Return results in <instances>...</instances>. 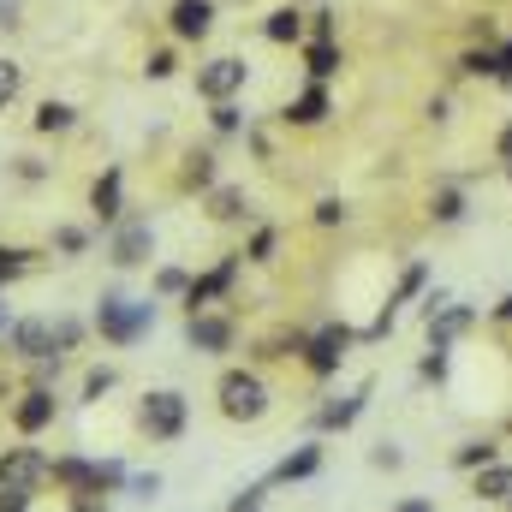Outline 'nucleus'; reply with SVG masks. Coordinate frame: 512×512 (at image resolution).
Returning <instances> with one entry per match:
<instances>
[{"mask_svg": "<svg viewBox=\"0 0 512 512\" xmlns=\"http://www.w3.org/2000/svg\"><path fill=\"white\" fill-rule=\"evenodd\" d=\"M78 340H84V322H72V316H60V322H48V316H24V322H12V352L30 358V364L60 358V352H72Z\"/></svg>", "mask_w": 512, "mask_h": 512, "instance_id": "f257e3e1", "label": "nucleus"}, {"mask_svg": "<svg viewBox=\"0 0 512 512\" xmlns=\"http://www.w3.org/2000/svg\"><path fill=\"white\" fill-rule=\"evenodd\" d=\"M96 328H102V340H114V346H131V340H143L149 328H155V304H131V298H102V310H96Z\"/></svg>", "mask_w": 512, "mask_h": 512, "instance_id": "f03ea898", "label": "nucleus"}, {"mask_svg": "<svg viewBox=\"0 0 512 512\" xmlns=\"http://www.w3.org/2000/svg\"><path fill=\"white\" fill-rule=\"evenodd\" d=\"M137 423H143V435H149V441H179V435H185V393H173V387L143 393Z\"/></svg>", "mask_w": 512, "mask_h": 512, "instance_id": "7ed1b4c3", "label": "nucleus"}, {"mask_svg": "<svg viewBox=\"0 0 512 512\" xmlns=\"http://www.w3.org/2000/svg\"><path fill=\"white\" fill-rule=\"evenodd\" d=\"M215 393H221V417H233V423H256L268 411V387L251 370H227Z\"/></svg>", "mask_w": 512, "mask_h": 512, "instance_id": "20e7f679", "label": "nucleus"}, {"mask_svg": "<svg viewBox=\"0 0 512 512\" xmlns=\"http://www.w3.org/2000/svg\"><path fill=\"white\" fill-rule=\"evenodd\" d=\"M48 453L42 447H6L0 453V489H36V483H48Z\"/></svg>", "mask_w": 512, "mask_h": 512, "instance_id": "39448f33", "label": "nucleus"}, {"mask_svg": "<svg viewBox=\"0 0 512 512\" xmlns=\"http://www.w3.org/2000/svg\"><path fill=\"white\" fill-rule=\"evenodd\" d=\"M245 78H251L245 60H233V54H227V60H209V66L197 72V96H203V102H233V96L245 90Z\"/></svg>", "mask_w": 512, "mask_h": 512, "instance_id": "423d86ee", "label": "nucleus"}, {"mask_svg": "<svg viewBox=\"0 0 512 512\" xmlns=\"http://www.w3.org/2000/svg\"><path fill=\"white\" fill-rule=\"evenodd\" d=\"M54 417H60V399H54V387H30V393L12 405V429H18V435H42Z\"/></svg>", "mask_w": 512, "mask_h": 512, "instance_id": "0eeeda50", "label": "nucleus"}, {"mask_svg": "<svg viewBox=\"0 0 512 512\" xmlns=\"http://www.w3.org/2000/svg\"><path fill=\"white\" fill-rule=\"evenodd\" d=\"M346 346H352V328H322L316 340H304V364H310V376H334L340 358H346Z\"/></svg>", "mask_w": 512, "mask_h": 512, "instance_id": "6e6552de", "label": "nucleus"}, {"mask_svg": "<svg viewBox=\"0 0 512 512\" xmlns=\"http://www.w3.org/2000/svg\"><path fill=\"white\" fill-rule=\"evenodd\" d=\"M185 340H191V352H227L233 346V322L227 316H209V310H197L191 322H185Z\"/></svg>", "mask_w": 512, "mask_h": 512, "instance_id": "1a4fd4ad", "label": "nucleus"}, {"mask_svg": "<svg viewBox=\"0 0 512 512\" xmlns=\"http://www.w3.org/2000/svg\"><path fill=\"white\" fill-rule=\"evenodd\" d=\"M149 251H155V233H149V221H126V227L114 233V245H108V256H114L120 268H137Z\"/></svg>", "mask_w": 512, "mask_h": 512, "instance_id": "9d476101", "label": "nucleus"}, {"mask_svg": "<svg viewBox=\"0 0 512 512\" xmlns=\"http://www.w3.org/2000/svg\"><path fill=\"white\" fill-rule=\"evenodd\" d=\"M233 274H239V256H227V262H221L215 274L191 280V286H185V310H191V316H197V310H209V298H221V292L233 286Z\"/></svg>", "mask_w": 512, "mask_h": 512, "instance_id": "9b49d317", "label": "nucleus"}, {"mask_svg": "<svg viewBox=\"0 0 512 512\" xmlns=\"http://www.w3.org/2000/svg\"><path fill=\"white\" fill-rule=\"evenodd\" d=\"M215 24V6L209 0H173V36L179 42H203Z\"/></svg>", "mask_w": 512, "mask_h": 512, "instance_id": "f8f14e48", "label": "nucleus"}, {"mask_svg": "<svg viewBox=\"0 0 512 512\" xmlns=\"http://www.w3.org/2000/svg\"><path fill=\"white\" fill-rule=\"evenodd\" d=\"M90 209H96V221H120V167H108L90 185Z\"/></svg>", "mask_w": 512, "mask_h": 512, "instance_id": "ddd939ff", "label": "nucleus"}, {"mask_svg": "<svg viewBox=\"0 0 512 512\" xmlns=\"http://www.w3.org/2000/svg\"><path fill=\"white\" fill-rule=\"evenodd\" d=\"M316 465H322V447H298V453H286V459L274 465L268 483H304V477H316Z\"/></svg>", "mask_w": 512, "mask_h": 512, "instance_id": "4468645a", "label": "nucleus"}, {"mask_svg": "<svg viewBox=\"0 0 512 512\" xmlns=\"http://www.w3.org/2000/svg\"><path fill=\"white\" fill-rule=\"evenodd\" d=\"M322 114H328V90H322V84H310V90H304V96H298L280 120H286V126H316Z\"/></svg>", "mask_w": 512, "mask_h": 512, "instance_id": "2eb2a0df", "label": "nucleus"}, {"mask_svg": "<svg viewBox=\"0 0 512 512\" xmlns=\"http://www.w3.org/2000/svg\"><path fill=\"white\" fill-rule=\"evenodd\" d=\"M477 495L495 501V507H507L512 501V465H483L477 471Z\"/></svg>", "mask_w": 512, "mask_h": 512, "instance_id": "dca6fc26", "label": "nucleus"}, {"mask_svg": "<svg viewBox=\"0 0 512 512\" xmlns=\"http://www.w3.org/2000/svg\"><path fill=\"white\" fill-rule=\"evenodd\" d=\"M262 36H268V42H298V36H304V12H298V6H280V12H268Z\"/></svg>", "mask_w": 512, "mask_h": 512, "instance_id": "f3484780", "label": "nucleus"}, {"mask_svg": "<svg viewBox=\"0 0 512 512\" xmlns=\"http://www.w3.org/2000/svg\"><path fill=\"white\" fill-rule=\"evenodd\" d=\"M358 411H364V393L334 399V405H322V411H316V429H352V423H358Z\"/></svg>", "mask_w": 512, "mask_h": 512, "instance_id": "a211bd4d", "label": "nucleus"}, {"mask_svg": "<svg viewBox=\"0 0 512 512\" xmlns=\"http://www.w3.org/2000/svg\"><path fill=\"white\" fill-rule=\"evenodd\" d=\"M209 215H215V221H239V215H245V191H239V185H221V191L209 197Z\"/></svg>", "mask_w": 512, "mask_h": 512, "instance_id": "6ab92c4d", "label": "nucleus"}, {"mask_svg": "<svg viewBox=\"0 0 512 512\" xmlns=\"http://www.w3.org/2000/svg\"><path fill=\"white\" fill-rule=\"evenodd\" d=\"M304 66H310V78H328V72L340 66V48H334V42H310V48H304Z\"/></svg>", "mask_w": 512, "mask_h": 512, "instance_id": "aec40b11", "label": "nucleus"}, {"mask_svg": "<svg viewBox=\"0 0 512 512\" xmlns=\"http://www.w3.org/2000/svg\"><path fill=\"white\" fill-rule=\"evenodd\" d=\"M453 465H459V471H483V465H495V441H465V447L453 453Z\"/></svg>", "mask_w": 512, "mask_h": 512, "instance_id": "412c9836", "label": "nucleus"}, {"mask_svg": "<svg viewBox=\"0 0 512 512\" xmlns=\"http://www.w3.org/2000/svg\"><path fill=\"white\" fill-rule=\"evenodd\" d=\"M72 120H78V114H72L66 102H42V108H36V131H72Z\"/></svg>", "mask_w": 512, "mask_h": 512, "instance_id": "4be33fe9", "label": "nucleus"}, {"mask_svg": "<svg viewBox=\"0 0 512 512\" xmlns=\"http://www.w3.org/2000/svg\"><path fill=\"white\" fill-rule=\"evenodd\" d=\"M18 90H24V66H12V60H0V108H6V102H12Z\"/></svg>", "mask_w": 512, "mask_h": 512, "instance_id": "5701e85b", "label": "nucleus"}, {"mask_svg": "<svg viewBox=\"0 0 512 512\" xmlns=\"http://www.w3.org/2000/svg\"><path fill=\"white\" fill-rule=\"evenodd\" d=\"M185 185H215V155H191V167H185Z\"/></svg>", "mask_w": 512, "mask_h": 512, "instance_id": "b1692460", "label": "nucleus"}, {"mask_svg": "<svg viewBox=\"0 0 512 512\" xmlns=\"http://www.w3.org/2000/svg\"><path fill=\"white\" fill-rule=\"evenodd\" d=\"M262 495H268V483H251V489H239V495L227 501V512H256L262 507Z\"/></svg>", "mask_w": 512, "mask_h": 512, "instance_id": "393cba45", "label": "nucleus"}, {"mask_svg": "<svg viewBox=\"0 0 512 512\" xmlns=\"http://www.w3.org/2000/svg\"><path fill=\"white\" fill-rule=\"evenodd\" d=\"M459 215H465V197L459 191H441L435 197V221H459Z\"/></svg>", "mask_w": 512, "mask_h": 512, "instance_id": "a878e982", "label": "nucleus"}, {"mask_svg": "<svg viewBox=\"0 0 512 512\" xmlns=\"http://www.w3.org/2000/svg\"><path fill=\"white\" fill-rule=\"evenodd\" d=\"M108 387H114V370H90V376H84V399L96 405V399H102Z\"/></svg>", "mask_w": 512, "mask_h": 512, "instance_id": "bb28decb", "label": "nucleus"}, {"mask_svg": "<svg viewBox=\"0 0 512 512\" xmlns=\"http://www.w3.org/2000/svg\"><path fill=\"white\" fill-rule=\"evenodd\" d=\"M30 268V251H0V286L12 280V274H24Z\"/></svg>", "mask_w": 512, "mask_h": 512, "instance_id": "cd10ccee", "label": "nucleus"}, {"mask_svg": "<svg viewBox=\"0 0 512 512\" xmlns=\"http://www.w3.org/2000/svg\"><path fill=\"white\" fill-rule=\"evenodd\" d=\"M30 495L36 489H0V512H30Z\"/></svg>", "mask_w": 512, "mask_h": 512, "instance_id": "c85d7f7f", "label": "nucleus"}, {"mask_svg": "<svg viewBox=\"0 0 512 512\" xmlns=\"http://www.w3.org/2000/svg\"><path fill=\"white\" fill-rule=\"evenodd\" d=\"M316 221H322V227L346 221V203H340V197H322V203H316Z\"/></svg>", "mask_w": 512, "mask_h": 512, "instance_id": "c756f323", "label": "nucleus"}, {"mask_svg": "<svg viewBox=\"0 0 512 512\" xmlns=\"http://www.w3.org/2000/svg\"><path fill=\"white\" fill-rule=\"evenodd\" d=\"M54 245H60V251H84V245H90V233H78V227H60V233H54Z\"/></svg>", "mask_w": 512, "mask_h": 512, "instance_id": "7c9ffc66", "label": "nucleus"}, {"mask_svg": "<svg viewBox=\"0 0 512 512\" xmlns=\"http://www.w3.org/2000/svg\"><path fill=\"white\" fill-rule=\"evenodd\" d=\"M209 120H215V131H239V108H233V102H215Z\"/></svg>", "mask_w": 512, "mask_h": 512, "instance_id": "2f4dec72", "label": "nucleus"}, {"mask_svg": "<svg viewBox=\"0 0 512 512\" xmlns=\"http://www.w3.org/2000/svg\"><path fill=\"white\" fill-rule=\"evenodd\" d=\"M268 256H274V227H262L251 239V262H268Z\"/></svg>", "mask_w": 512, "mask_h": 512, "instance_id": "473e14b6", "label": "nucleus"}, {"mask_svg": "<svg viewBox=\"0 0 512 512\" xmlns=\"http://www.w3.org/2000/svg\"><path fill=\"white\" fill-rule=\"evenodd\" d=\"M155 286H161V292H185L191 280H185V268H161V280H155Z\"/></svg>", "mask_w": 512, "mask_h": 512, "instance_id": "72a5a7b5", "label": "nucleus"}, {"mask_svg": "<svg viewBox=\"0 0 512 512\" xmlns=\"http://www.w3.org/2000/svg\"><path fill=\"white\" fill-rule=\"evenodd\" d=\"M131 495H137V501H155V495H161V477H131Z\"/></svg>", "mask_w": 512, "mask_h": 512, "instance_id": "f704fd0d", "label": "nucleus"}, {"mask_svg": "<svg viewBox=\"0 0 512 512\" xmlns=\"http://www.w3.org/2000/svg\"><path fill=\"white\" fill-rule=\"evenodd\" d=\"M143 72H149V78H173V54H149Z\"/></svg>", "mask_w": 512, "mask_h": 512, "instance_id": "c9c22d12", "label": "nucleus"}, {"mask_svg": "<svg viewBox=\"0 0 512 512\" xmlns=\"http://www.w3.org/2000/svg\"><path fill=\"white\" fill-rule=\"evenodd\" d=\"M465 72H489L495 78V54H465Z\"/></svg>", "mask_w": 512, "mask_h": 512, "instance_id": "e433bc0d", "label": "nucleus"}, {"mask_svg": "<svg viewBox=\"0 0 512 512\" xmlns=\"http://www.w3.org/2000/svg\"><path fill=\"white\" fill-rule=\"evenodd\" d=\"M495 78H501V84H512V42L495 54Z\"/></svg>", "mask_w": 512, "mask_h": 512, "instance_id": "4c0bfd02", "label": "nucleus"}, {"mask_svg": "<svg viewBox=\"0 0 512 512\" xmlns=\"http://www.w3.org/2000/svg\"><path fill=\"white\" fill-rule=\"evenodd\" d=\"M72 512H108V507H102V495H72Z\"/></svg>", "mask_w": 512, "mask_h": 512, "instance_id": "58836bf2", "label": "nucleus"}, {"mask_svg": "<svg viewBox=\"0 0 512 512\" xmlns=\"http://www.w3.org/2000/svg\"><path fill=\"white\" fill-rule=\"evenodd\" d=\"M393 512H435V501H423V495H411V501H399Z\"/></svg>", "mask_w": 512, "mask_h": 512, "instance_id": "ea45409f", "label": "nucleus"}, {"mask_svg": "<svg viewBox=\"0 0 512 512\" xmlns=\"http://www.w3.org/2000/svg\"><path fill=\"white\" fill-rule=\"evenodd\" d=\"M12 24H18V6H12V0H0V30H12Z\"/></svg>", "mask_w": 512, "mask_h": 512, "instance_id": "a19ab883", "label": "nucleus"}, {"mask_svg": "<svg viewBox=\"0 0 512 512\" xmlns=\"http://www.w3.org/2000/svg\"><path fill=\"white\" fill-rule=\"evenodd\" d=\"M501 155H507V161H512V126L501 131Z\"/></svg>", "mask_w": 512, "mask_h": 512, "instance_id": "79ce46f5", "label": "nucleus"}, {"mask_svg": "<svg viewBox=\"0 0 512 512\" xmlns=\"http://www.w3.org/2000/svg\"><path fill=\"white\" fill-rule=\"evenodd\" d=\"M501 316H507V322H512V298H501Z\"/></svg>", "mask_w": 512, "mask_h": 512, "instance_id": "37998d69", "label": "nucleus"}, {"mask_svg": "<svg viewBox=\"0 0 512 512\" xmlns=\"http://www.w3.org/2000/svg\"><path fill=\"white\" fill-rule=\"evenodd\" d=\"M507 173H512V167H507Z\"/></svg>", "mask_w": 512, "mask_h": 512, "instance_id": "c03bdc74", "label": "nucleus"}]
</instances>
